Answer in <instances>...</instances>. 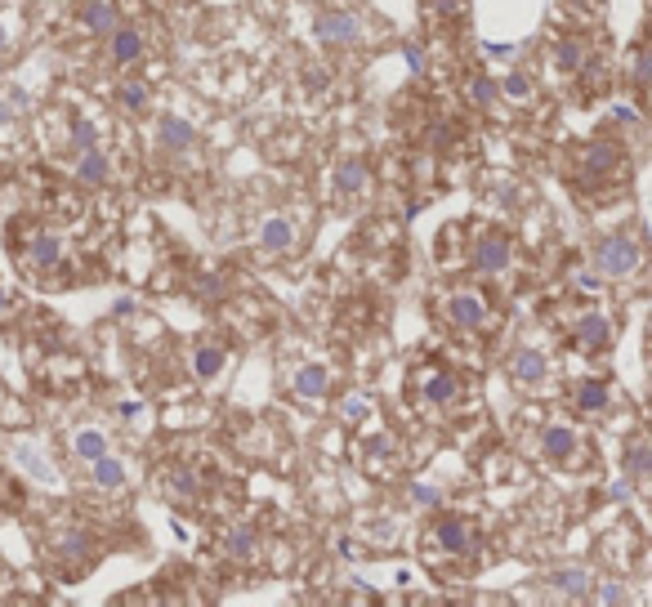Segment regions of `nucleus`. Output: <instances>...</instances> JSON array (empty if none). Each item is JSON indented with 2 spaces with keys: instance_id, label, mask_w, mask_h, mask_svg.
<instances>
[{
  "instance_id": "obj_1",
  "label": "nucleus",
  "mask_w": 652,
  "mask_h": 607,
  "mask_svg": "<svg viewBox=\"0 0 652 607\" xmlns=\"http://www.w3.org/2000/svg\"><path fill=\"white\" fill-rule=\"evenodd\" d=\"M594 273L599 277H630L639 273L644 264V250H639V237L635 233H608L594 242Z\"/></svg>"
},
{
  "instance_id": "obj_2",
  "label": "nucleus",
  "mask_w": 652,
  "mask_h": 607,
  "mask_svg": "<svg viewBox=\"0 0 652 607\" xmlns=\"http://www.w3.org/2000/svg\"><path fill=\"white\" fill-rule=\"evenodd\" d=\"M621 166H626V152H621L617 143L594 139V143H586V148H581V179H586V183H599V179L617 175Z\"/></svg>"
},
{
  "instance_id": "obj_3",
  "label": "nucleus",
  "mask_w": 652,
  "mask_h": 607,
  "mask_svg": "<svg viewBox=\"0 0 652 607\" xmlns=\"http://www.w3.org/2000/svg\"><path fill=\"white\" fill-rule=\"evenodd\" d=\"M416 371H420L416 380H420V393H425L429 407H447V402H452L456 393H460L456 375H452V371H443V366L429 362V366H416Z\"/></svg>"
},
{
  "instance_id": "obj_4",
  "label": "nucleus",
  "mask_w": 652,
  "mask_h": 607,
  "mask_svg": "<svg viewBox=\"0 0 652 607\" xmlns=\"http://www.w3.org/2000/svg\"><path fill=\"white\" fill-rule=\"evenodd\" d=\"M510 237L505 233H483L474 242V268L478 273H505V268H510Z\"/></svg>"
},
{
  "instance_id": "obj_5",
  "label": "nucleus",
  "mask_w": 652,
  "mask_h": 607,
  "mask_svg": "<svg viewBox=\"0 0 652 607\" xmlns=\"http://www.w3.org/2000/svg\"><path fill=\"white\" fill-rule=\"evenodd\" d=\"M572 344H577L581 353H603L612 344V322L603 313H586L572 326Z\"/></svg>"
},
{
  "instance_id": "obj_6",
  "label": "nucleus",
  "mask_w": 652,
  "mask_h": 607,
  "mask_svg": "<svg viewBox=\"0 0 652 607\" xmlns=\"http://www.w3.org/2000/svg\"><path fill=\"white\" fill-rule=\"evenodd\" d=\"M313 32H318L322 45H349V41H358V18L331 9V14H322L318 23H313Z\"/></svg>"
},
{
  "instance_id": "obj_7",
  "label": "nucleus",
  "mask_w": 652,
  "mask_h": 607,
  "mask_svg": "<svg viewBox=\"0 0 652 607\" xmlns=\"http://www.w3.org/2000/svg\"><path fill=\"white\" fill-rule=\"evenodd\" d=\"M447 313H452V322L465 326V331H478V326L487 322V304H483V295H474V291H456L452 300H447Z\"/></svg>"
},
{
  "instance_id": "obj_8",
  "label": "nucleus",
  "mask_w": 652,
  "mask_h": 607,
  "mask_svg": "<svg viewBox=\"0 0 652 607\" xmlns=\"http://www.w3.org/2000/svg\"><path fill=\"white\" fill-rule=\"evenodd\" d=\"M572 407H577L581 416H603V411L612 407V389L603 380H581L577 389H572Z\"/></svg>"
},
{
  "instance_id": "obj_9",
  "label": "nucleus",
  "mask_w": 652,
  "mask_h": 607,
  "mask_svg": "<svg viewBox=\"0 0 652 607\" xmlns=\"http://www.w3.org/2000/svg\"><path fill=\"white\" fill-rule=\"evenodd\" d=\"M23 264H27V268H36V273H50L54 264H63V246H59V237L36 233V237H32V246L23 250Z\"/></svg>"
},
{
  "instance_id": "obj_10",
  "label": "nucleus",
  "mask_w": 652,
  "mask_h": 607,
  "mask_svg": "<svg viewBox=\"0 0 652 607\" xmlns=\"http://www.w3.org/2000/svg\"><path fill=\"white\" fill-rule=\"evenodd\" d=\"M434 536L447 554H469V549H474V527H469L465 518H443Z\"/></svg>"
},
{
  "instance_id": "obj_11",
  "label": "nucleus",
  "mask_w": 652,
  "mask_h": 607,
  "mask_svg": "<svg viewBox=\"0 0 652 607\" xmlns=\"http://www.w3.org/2000/svg\"><path fill=\"white\" fill-rule=\"evenodd\" d=\"M577 447H581L577 429H568V425H550V429H545V456H550L554 465H568V460L577 456Z\"/></svg>"
},
{
  "instance_id": "obj_12",
  "label": "nucleus",
  "mask_w": 652,
  "mask_h": 607,
  "mask_svg": "<svg viewBox=\"0 0 652 607\" xmlns=\"http://www.w3.org/2000/svg\"><path fill=\"white\" fill-rule=\"evenodd\" d=\"M590 585H594V576L586 572V567H563V572L550 576V590L563 594V599H586Z\"/></svg>"
},
{
  "instance_id": "obj_13",
  "label": "nucleus",
  "mask_w": 652,
  "mask_h": 607,
  "mask_svg": "<svg viewBox=\"0 0 652 607\" xmlns=\"http://www.w3.org/2000/svg\"><path fill=\"white\" fill-rule=\"evenodd\" d=\"M545 371H550V366H545V353H536V349H519L510 362V375L519 384H541Z\"/></svg>"
},
{
  "instance_id": "obj_14",
  "label": "nucleus",
  "mask_w": 652,
  "mask_h": 607,
  "mask_svg": "<svg viewBox=\"0 0 652 607\" xmlns=\"http://www.w3.org/2000/svg\"><path fill=\"white\" fill-rule=\"evenodd\" d=\"M260 246L264 250H291L295 246V224L286 215H273V219H264V228H260Z\"/></svg>"
},
{
  "instance_id": "obj_15",
  "label": "nucleus",
  "mask_w": 652,
  "mask_h": 607,
  "mask_svg": "<svg viewBox=\"0 0 652 607\" xmlns=\"http://www.w3.org/2000/svg\"><path fill=\"white\" fill-rule=\"evenodd\" d=\"M139 59H143V36L134 32V27H117V32H112V63L130 67Z\"/></svg>"
},
{
  "instance_id": "obj_16",
  "label": "nucleus",
  "mask_w": 652,
  "mask_h": 607,
  "mask_svg": "<svg viewBox=\"0 0 652 607\" xmlns=\"http://www.w3.org/2000/svg\"><path fill=\"white\" fill-rule=\"evenodd\" d=\"M626 474L630 478H652V438H630L626 442Z\"/></svg>"
},
{
  "instance_id": "obj_17",
  "label": "nucleus",
  "mask_w": 652,
  "mask_h": 607,
  "mask_svg": "<svg viewBox=\"0 0 652 607\" xmlns=\"http://www.w3.org/2000/svg\"><path fill=\"white\" fill-rule=\"evenodd\" d=\"M326 389H331V371L326 366H300V375H295V393L300 398H322Z\"/></svg>"
},
{
  "instance_id": "obj_18",
  "label": "nucleus",
  "mask_w": 652,
  "mask_h": 607,
  "mask_svg": "<svg viewBox=\"0 0 652 607\" xmlns=\"http://www.w3.org/2000/svg\"><path fill=\"white\" fill-rule=\"evenodd\" d=\"M81 18H85V27H90V32H99V36L103 32H108V36L117 32V9H112L108 0H85V14Z\"/></svg>"
},
{
  "instance_id": "obj_19",
  "label": "nucleus",
  "mask_w": 652,
  "mask_h": 607,
  "mask_svg": "<svg viewBox=\"0 0 652 607\" xmlns=\"http://www.w3.org/2000/svg\"><path fill=\"white\" fill-rule=\"evenodd\" d=\"M554 59H559L563 72H586V63H590V45L581 41V36H572V41H559Z\"/></svg>"
},
{
  "instance_id": "obj_20",
  "label": "nucleus",
  "mask_w": 652,
  "mask_h": 607,
  "mask_svg": "<svg viewBox=\"0 0 652 607\" xmlns=\"http://www.w3.org/2000/svg\"><path fill=\"white\" fill-rule=\"evenodd\" d=\"M335 188H340V192H349V197H353V192H362V188H367V161H358V157H349V161H344V166L335 170Z\"/></svg>"
},
{
  "instance_id": "obj_21",
  "label": "nucleus",
  "mask_w": 652,
  "mask_h": 607,
  "mask_svg": "<svg viewBox=\"0 0 652 607\" xmlns=\"http://www.w3.org/2000/svg\"><path fill=\"white\" fill-rule=\"evenodd\" d=\"M72 451H76L81 460H90V465H94V460L108 456V438H103L99 429H81V433L72 438Z\"/></svg>"
},
{
  "instance_id": "obj_22",
  "label": "nucleus",
  "mask_w": 652,
  "mask_h": 607,
  "mask_svg": "<svg viewBox=\"0 0 652 607\" xmlns=\"http://www.w3.org/2000/svg\"><path fill=\"white\" fill-rule=\"evenodd\" d=\"M76 175H81L85 183H103L108 179V157H103L99 148H85L81 161H76Z\"/></svg>"
},
{
  "instance_id": "obj_23",
  "label": "nucleus",
  "mask_w": 652,
  "mask_h": 607,
  "mask_svg": "<svg viewBox=\"0 0 652 607\" xmlns=\"http://www.w3.org/2000/svg\"><path fill=\"white\" fill-rule=\"evenodd\" d=\"M193 125L188 121H179V117H166L161 121V143H166V148H193Z\"/></svg>"
},
{
  "instance_id": "obj_24",
  "label": "nucleus",
  "mask_w": 652,
  "mask_h": 607,
  "mask_svg": "<svg viewBox=\"0 0 652 607\" xmlns=\"http://www.w3.org/2000/svg\"><path fill=\"white\" fill-rule=\"evenodd\" d=\"M630 81H635V90H639V94H648V99H652V41H648V45H639V54H635V72H630Z\"/></svg>"
},
{
  "instance_id": "obj_25",
  "label": "nucleus",
  "mask_w": 652,
  "mask_h": 607,
  "mask_svg": "<svg viewBox=\"0 0 652 607\" xmlns=\"http://www.w3.org/2000/svg\"><path fill=\"white\" fill-rule=\"evenodd\" d=\"M18 465H23L27 474H36L41 483H59V478H54V469H50V460H45L41 451H32V447H18Z\"/></svg>"
},
{
  "instance_id": "obj_26",
  "label": "nucleus",
  "mask_w": 652,
  "mask_h": 607,
  "mask_svg": "<svg viewBox=\"0 0 652 607\" xmlns=\"http://www.w3.org/2000/svg\"><path fill=\"white\" fill-rule=\"evenodd\" d=\"M94 483H99V487H121V483H126V465H121V460H112V456L94 460Z\"/></svg>"
},
{
  "instance_id": "obj_27",
  "label": "nucleus",
  "mask_w": 652,
  "mask_h": 607,
  "mask_svg": "<svg viewBox=\"0 0 652 607\" xmlns=\"http://www.w3.org/2000/svg\"><path fill=\"white\" fill-rule=\"evenodd\" d=\"M219 366H224V349H197L193 371L201 375V380H210V375H219Z\"/></svg>"
},
{
  "instance_id": "obj_28",
  "label": "nucleus",
  "mask_w": 652,
  "mask_h": 607,
  "mask_svg": "<svg viewBox=\"0 0 652 607\" xmlns=\"http://www.w3.org/2000/svg\"><path fill=\"white\" fill-rule=\"evenodd\" d=\"M501 94H505V99H514V103H527V99H532V81H527V76H505Z\"/></svg>"
},
{
  "instance_id": "obj_29",
  "label": "nucleus",
  "mask_w": 652,
  "mask_h": 607,
  "mask_svg": "<svg viewBox=\"0 0 652 607\" xmlns=\"http://www.w3.org/2000/svg\"><path fill=\"white\" fill-rule=\"evenodd\" d=\"M166 478H170V483H166L170 496H179V500H188V496L197 491V487H193V474H188V469H170Z\"/></svg>"
},
{
  "instance_id": "obj_30",
  "label": "nucleus",
  "mask_w": 652,
  "mask_h": 607,
  "mask_svg": "<svg viewBox=\"0 0 652 607\" xmlns=\"http://www.w3.org/2000/svg\"><path fill=\"white\" fill-rule=\"evenodd\" d=\"M228 554H233V558H251L255 554V532H246V527H242V532L228 536Z\"/></svg>"
},
{
  "instance_id": "obj_31",
  "label": "nucleus",
  "mask_w": 652,
  "mask_h": 607,
  "mask_svg": "<svg viewBox=\"0 0 652 607\" xmlns=\"http://www.w3.org/2000/svg\"><path fill=\"white\" fill-rule=\"evenodd\" d=\"M121 108H130V112H139V108H148V90L143 85H121Z\"/></svg>"
},
{
  "instance_id": "obj_32",
  "label": "nucleus",
  "mask_w": 652,
  "mask_h": 607,
  "mask_svg": "<svg viewBox=\"0 0 652 607\" xmlns=\"http://www.w3.org/2000/svg\"><path fill=\"white\" fill-rule=\"evenodd\" d=\"M67 143H72V152L94 148V125H90V121H76V125H72V139H67Z\"/></svg>"
},
{
  "instance_id": "obj_33",
  "label": "nucleus",
  "mask_w": 652,
  "mask_h": 607,
  "mask_svg": "<svg viewBox=\"0 0 652 607\" xmlns=\"http://www.w3.org/2000/svg\"><path fill=\"white\" fill-rule=\"evenodd\" d=\"M469 94H474V103H492L496 99V81H487V76H474V81H469Z\"/></svg>"
},
{
  "instance_id": "obj_34",
  "label": "nucleus",
  "mask_w": 652,
  "mask_h": 607,
  "mask_svg": "<svg viewBox=\"0 0 652 607\" xmlns=\"http://www.w3.org/2000/svg\"><path fill=\"white\" fill-rule=\"evenodd\" d=\"M85 549H90V536H81V532L63 536V554H85Z\"/></svg>"
},
{
  "instance_id": "obj_35",
  "label": "nucleus",
  "mask_w": 652,
  "mask_h": 607,
  "mask_svg": "<svg viewBox=\"0 0 652 607\" xmlns=\"http://www.w3.org/2000/svg\"><path fill=\"white\" fill-rule=\"evenodd\" d=\"M411 496H416L420 505H438V491L434 487H411Z\"/></svg>"
},
{
  "instance_id": "obj_36",
  "label": "nucleus",
  "mask_w": 652,
  "mask_h": 607,
  "mask_svg": "<svg viewBox=\"0 0 652 607\" xmlns=\"http://www.w3.org/2000/svg\"><path fill=\"white\" fill-rule=\"evenodd\" d=\"M621 599H626V594H621L617 585H608V590H599V603H621Z\"/></svg>"
},
{
  "instance_id": "obj_37",
  "label": "nucleus",
  "mask_w": 652,
  "mask_h": 607,
  "mask_svg": "<svg viewBox=\"0 0 652 607\" xmlns=\"http://www.w3.org/2000/svg\"><path fill=\"white\" fill-rule=\"evenodd\" d=\"M5 313H9V295L0 291V317H5Z\"/></svg>"
},
{
  "instance_id": "obj_38",
  "label": "nucleus",
  "mask_w": 652,
  "mask_h": 607,
  "mask_svg": "<svg viewBox=\"0 0 652 607\" xmlns=\"http://www.w3.org/2000/svg\"><path fill=\"white\" fill-rule=\"evenodd\" d=\"M0 45H5V27H0Z\"/></svg>"
},
{
  "instance_id": "obj_39",
  "label": "nucleus",
  "mask_w": 652,
  "mask_h": 607,
  "mask_svg": "<svg viewBox=\"0 0 652 607\" xmlns=\"http://www.w3.org/2000/svg\"><path fill=\"white\" fill-rule=\"evenodd\" d=\"M648 416H652V411H648Z\"/></svg>"
}]
</instances>
